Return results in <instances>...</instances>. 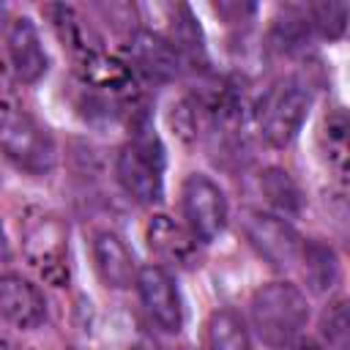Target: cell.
<instances>
[{
  "label": "cell",
  "instance_id": "obj_1",
  "mask_svg": "<svg viewBox=\"0 0 350 350\" xmlns=\"http://www.w3.org/2000/svg\"><path fill=\"white\" fill-rule=\"evenodd\" d=\"M249 320H252L257 339L265 347L287 350L295 339H301L309 323L306 293L287 279L268 282L252 293Z\"/></svg>",
  "mask_w": 350,
  "mask_h": 350
},
{
  "label": "cell",
  "instance_id": "obj_2",
  "mask_svg": "<svg viewBox=\"0 0 350 350\" xmlns=\"http://www.w3.org/2000/svg\"><path fill=\"white\" fill-rule=\"evenodd\" d=\"M120 189L139 205H156L164 197V148L148 123H142L115 159Z\"/></svg>",
  "mask_w": 350,
  "mask_h": 350
},
{
  "label": "cell",
  "instance_id": "obj_3",
  "mask_svg": "<svg viewBox=\"0 0 350 350\" xmlns=\"http://www.w3.org/2000/svg\"><path fill=\"white\" fill-rule=\"evenodd\" d=\"M0 153L27 175H46L57 164L52 134L25 109L0 112Z\"/></svg>",
  "mask_w": 350,
  "mask_h": 350
},
{
  "label": "cell",
  "instance_id": "obj_4",
  "mask_svg": "<svg viewBox=\"0 0 350 350\" xmlns=\"http://www.w3.org/2000/svg\"><path fill=\"white\" fill-rule=\"evenodd\" d=\"M309 109H312V93L306 85L295 79L279 82L262 96V104L257 112V126L262 139L271 148L293 145L309 118Z\"/></svg>",
  "mask_w": 350,
  "mask_h": 350
},
{
  "label": "cell",
  "instance_id": "obj_5",
  "mask_svg": "<svg viewBox=\"0 0 350 350\" xmlns=\"http://www.w3.org/2000/svg\"><path fill=\"white\" fill-rule=\"evenodd\" d=\"M27 262L38 276L55 287L68 282V227L55 213H36L27 219L22 232Z\"/></svg>",
  "mask_w": 350,
  "mask_h": 350
},
{
  "label": "cell",
  "instance_id": "obj_6",
  "mask_svg": "<svg viewBox=\"0 0 350 350\" xmlns=\"http://www.w3.org/2000/svg\"><path fill=\"white\" fill-rule=\"evenodd\" d=\"M183 224L197 238V243L216 241L230 221V202L216 180L202 172H191L180 186Z\"/></svg>",
  "mask_w": 350,
  "mask_h": 350
},
{
  "label": "cell",
  "instance_id": "obj_7",
  "mask_svg": "<svg viewBox=\"0 0 350 350\" xmlns=\"http://www.w3.org/2000/svg\"><path fill=\"white\" fill-rule=\"evenodd\" d=\"M241 227H243L249 246L271 268L290 271L298 262L304 238L298 235V230L284 216L271 213V211H260V208H249L241 216Z\"/></svg>",
  "mask_w": 350,
  "mask_h": 350
},
{
  "label": "cell",
  "instance_id": "obj_8",
  "mask_svg": "<svg viewBox=\"0 0 350 350\" xmlns=\"http://www.w3.org/2000/svg\"><path fill=\"white\" fill-rule=\"evenodd\" d=\"M134 287L148 317L164 334H178L183 328V298L172 273L164 265H142L137 271Z\"/></svg>",
  "mask_w": 350,
  "mask_h": 350
},
{
  "label": "cell",
  "instance_id": "obj_9",
  "mask_svg": "<svg viewBox=\"0 0 350 350\" xmlns=\"http://www.w3.org/2000/svg\"><path fill=\"white\" fill-rule=\"evenodd\" d=\"M5 52H8L11 71L25 85L38 82L49 68V55L44 49L41 33H38V27H36V22L30 16H14L8 22Z\"/></svg>",
  "mask_w": 350,
  "mask_h": 350
},
{
  "label": "cell",
  "instance_id": "obj_10",
  "mask_svg": "<svg viewBox=\"0 0 350 350\" xmlns=\"http://www.w3.org/2000/svg\"><path fill=\"white\" fill-rule=\"evenodd\" d=\"M0 317L19 331H33L46 320V301L30 279L19 273H3L0 276Z\"/></svg>",
  "mask_w": 350,
  "mask_h": 350
},
{
  "label": "cell",
  "instance_id": "obj_11",
  "mask_svg": "<svg viewBox=\"0 0 350 350\" xmlns=\"http://www.w3.org/2000/svg\"><path fill=\"white\" fill-rule=\"evenodd\" d=\"M90 254H93V268L98 279L112 287V290H126L137 279V262L126 241L112 232V230H96L90 238Z\"/></svg>",
  "mask_w": 350,
  "mask_h": 350
},
{
  "label": "cell",
  "instance_id": "obj_12",
  "mask_svg": "<svg viewBox=\"0 0 350 350\" xmlns=\"http://www.w3.org/2000/svg\"><path fill=\"white\" fill-rule=\"evenodd\" d=\"M145 241L148 249L167 265L175 268H186L194 262L197 257V238L189 232L186 224L175 221L167 213H153L145 224ZM156 262V265H161Z\"/></svg>",
  "mask_w": 350,
  "mask_h": 350
},
{
  "label": "cell",
  "instance_id": "obj_13",
  "mask_svg": "<svg viewBox=\"0 0 350 350\" xmlns=\"http://www.w3.org/2000/svg\"><path fill=\"white\" fill-rule=\"evenodd\" d=\"M129 55H131V63L137 71H142L145 77L159 79V82H170L180 71L178 49L170 44V38L150 33V30H137L131 36Z\"/></svg>",
  "mask_w": 350,
  "mask_h": 350
},
{
  "label": "cell",
  "instance_id": "obj_14",
  "mask_svg": "<svg viewBox=\"0 0 350 350\" xmlns=\"http://www.w3.org/2000/svg\"><path fill=\"white\" fill-rule=\"evenodd\" d=\"M298 262H301V271H304V279H306L309 290L328 293V290L336 287L342 268H339V257H336L334 246H328L325 241H317V238L304 241Z\"/></svg>",
  "mask_w": 350,
  "mask_h": 350
},
{
  "label": "cell",
  "instance_id": "obj_15",
  "mask_svg": "<svg viewBox=\"0 0 350 350\" xmlns=\"http://www.w3.org/2000/svg\"><path fill=\"white\" fill-rule=\"evenodd\" d=\"M205 342H208V350H252L249 325L230 306L211 312L205 323Z\"/></svg>",
  "mask_w": 350,
  "mask_h": 350
},
{
  "label": "cell",
  "instance_id": "obj_16",
  "mask_svg": "<svg viewBox=\"0 0 350 350\" xmlns=\"http://www.w3.org/2000/svg\"><path fill=\"white\" fill-rule=\"evenodd\" d=\"M260 194L265 197V202L273 208L271 213H279V216H293L301 211L304 205V197H301V189L298 183L290 178V172L279 170V167H268L260 172Z\"/></svg>",
  "mask_w": 350,
  "mask_h": 350
},
{
  "label": "cell",
  "instance_id": "obj_17",
  "mask_svg": "<svg viewBox=\"0 0 350 350\" xmlns=\"http://www.w3.org/2000/svg\"><path fill=\"white\" fill-rule=\"evenodd\" d=\"M309 30H317L323 38L336 41L347 27V3H312L306 8Z\"/></svg>",
  "mask_w": 350,
  "mask_h": 350
},
{
  "label": "cell",
  "instance_id": "obj_18",
  "mask_svg": "<svg viewBox=\"0 0 350 350\" xmlns=\"http://www.w3.org/2000/svg\"><path fill=\"white\" fill-rule=\"evenodd\" d=\"M323 139L328 142L325 153H328V164L336 167L339 172H345L347 167V115L342 107H336L325 123H323Z\"/></svg>",
  "mask_w": 350,
  "mask_h": 350
},
{
  "label": "cell",
  "instance_id": "obj_19",
  "mask_svg": "<svg viewBox=\"0 0 350 350\" xmlns=\"http://www.w3.org/2000/svg\"><path fill=\"white\" fill-rule=\"evenodd\" d=\"M323 328V339L328 345V350H347L350 345V320H347V301H334L320 320Z\"/></svg>",
  "mask_w": 350,
  "mask_h": 350
},
{
  "label": "cell",
  "instance_id": "obj_20",
  "mask_svg": "<svg viewBox=\"0 0 350 350\" xmlns=\"http://www.w3.org/2000/svg\"><path fill=\"white\" fill-rule=\"evenodd\" d=\"M304 36H309L306 14H284L282 19H276V25L271 30V41L282 52H290V49L301 46Z\"/></svg>",
  "mask_w": 350,
  "mask_h": 350
},
{
  "label": "cell",
  "instance_id": "obj_21",
  "mask_svg": "<svg viewBox=\"0 0 350 350\" xmlns=\"http://www.w3.org/2000/svg\"><path fill=\"white\" fill-rule=\"evenodd\" d=\"M0 260H11V241H8L3 221H0Z\"/></svg>",
  "mask_w": 350,
  "mask_h": 350
},
{
  "label": "cell",
  "instance_id": "obj_22",
  "mask_svg": "<svg viewBox=\"0 0 350 350\" xmlns=\"http://www.w3.org/2000/svg\"><path fill=\"white\" fill-rule=\"evenodd\" d=\"M287 350H325L323 345H317V342H312V339H295Z\"/></svg>",
  "mask_w": 350,
  "mask_h": 350
},
{
  "label": "cell",
  "instance_id": "obj_23",
  "mask_svg": "<svg viewBox=\"0 0 350 350\" xmlns=\"http://www.w3.org/2000/svg\"><path fill=\"white\" fill-rule=\"evenodd\" d=\"M3 16H5V8H3V5H0V19H3Z\"/></svg>",
  "mask_w": 350,
  "mask_h": 350
}]
</instances>
